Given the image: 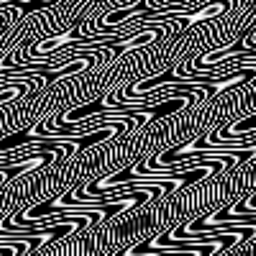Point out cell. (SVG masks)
I'll return each instance as SVG.
<instances>
[{
    "instance_id": "7a4b0ae2",
    "label": "cell",
    "mask_w": 256,
    "mask_h": 256,
    "mask_svg": "<svg viewBox=\"0 0 256 256\" xmlns=\"http://www.w3.org/2000/svg\"><path fill=\"white\" fill-rule=\"evenodd\" d=\"M228 8H230L228 0H212V3H208V6H202L198 10H164V13L159 10V18L156 20H182V26L187 31V28H192L195 24H202V20L223 16Z\"/></svg>"
},
{
    "instance_id": "3957f363",
    "label": "cell",
    "mask_w": 256,
    "mask_h": 256,
    "mask_svg": "<svg viewBox=\"0 0 256 256\" xmlns=\"http://www.w3.org/2000/svg\"><path fill=\"white\" fill-rule=\"evenodd\" d=\"M56 3H62V0H0V10H3V8H13V10H18L20 16H31V13H36V10L52 8V6H56Z\"/></svg>"
},
{
    "instance_id": "6da1fadb",
    "label": "cell",
    "mask_w": 256,
    "mask_h": 256,
    "mask_svg": "<svg viewBox=\"0 0 256 256\" xmlns=\"http://www.w3.org/2000/svg\"><path fill=\"white\" fill-rule=\"evenodd\" d=\"M113 38H120V36H113V34H102V36H82L77 28H72V31H67V34L49 36V38L41 41V44H34L31 54L38 56V59H46V56L54 54L56 49L67 46V44H74V41H77L80 46H98V44H105V41H113Z\"/></svg>"
},
{
    "instance_id": "277c9868",
    "label": "cell",
    "mask_w": 256,
    "mask_h": 256,
    "mask_svg": "<svg viewBox=\"0 0 256 256\" xmlns=\"http://www.w3.org/2000/svg\"><path fill=\"white\" fill-rule=\"evenodd\" d=\"M6 72H18L20 74V72H34V67H20V64H10V59H0V74H6Z\"/></svg>"
}]
</instances>
